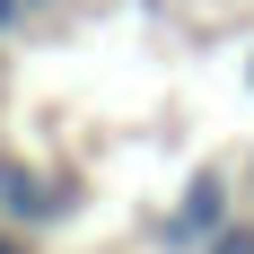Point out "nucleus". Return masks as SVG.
I'll return each instance as SVG.
<instances>
[{"label":"nucleus","mask_w":254,"mask_h":254,"mask_svg":"<svg viewBox=\"0 0 254 254\" xmlns=\"http://www.w3.org/2000/svg\"><path fill=\"white\" fill-rule=\"evenodd\" d=\"M219 228H228V167H193L184 202L158 219V246H167V254H193V246H210Z\"/></svg>","instance_id":"obj_1"},{"label":"nucleus","mask_w":254,"mask_h":254,"mask_svg":"<svg viewBox=\"0 0 254 254\" xmlns=\"http://www.w3.org/2000/svg\"><path fill=\"white\" fill-rule=\"evenodd\" d=\"M0 254H26V237H18V228H0Z\"/></svg>","instance_id":"obj_5"},{"label":"nucleus","mask_w":254,"mask_h":254,"mask_svg":"<svg viewBox=\"0 0 254 254\" xmlns=\"http://www.w3.org/2000/svg\"><path fill=\"white\" fill-rule=\"evenodd\" d=\"M79 193L62 176H35V167H18V158H0V219H18V228H53V219H70Z\"/></svg>","instance_id":"obj_2"},{"label":"nucleus","mask_w":254,"mask_h":254,"mask_svg":"<svg viewBox=\"0 0 254 254\" xmlns=\"http://www.w3.org/2000/svg\"><path fill=\"white\" fill-rule=\"evenodd\" d=\"M26 18V0H0V35H9V26H18Z\"/></svg>","instance_id":"obj_4"},{"label":"nucleus","mask_w":254,"mask_h":254,"mask_svg":"<svg viewBox=\"0 0 254 254\" xmlns=\"http://www.w3.org/2000/svg\"><path fill=\"white\" fill-rule=\"evenodd\" d=\"M246 88H254V62H246Z\"/></svg>","instance_id":"obj_6"},{"label":"nucleus","mask_w":254,"mask_h":254,"mask_svg":"<svg viewBox=\"0 0 254 254\" xmlns=\"http://www.w3.org/2000/svg\"><path fill=\"white\" fill-rule=\"evenodd\" d=\"M210 254H254V228H246V219H228V228L210 237Z\"/></svg>","instance_id":"obj_3"}]
</instances>
